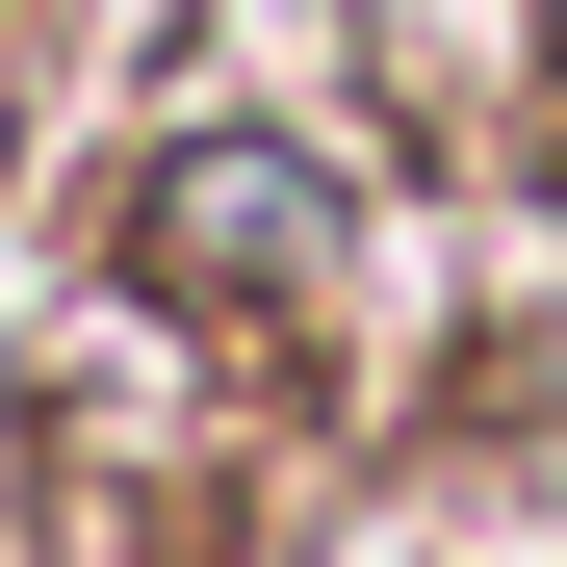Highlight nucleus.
<instances>
[{
  "label": "nucleus",
  "mask_w": 567,
  "mask_h": 567,
  "mask_svg": "<svg viewBox=\"0 0 567 567\" xmlns=\"http://www.w3.org/2000/svg\"><path fill=\"white\" fill-rule=\"evenodd\" d=\"M155 258H181V284H310L336 207H310V155H258V130H233V155H181V181H155Z\"/></svg>",
  "instance_id": "obj_1"
}]
</instances>
